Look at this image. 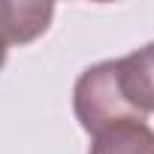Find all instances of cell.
<instances>
[{"instance_id": "obj_1", "label": "cell", "mask_w": 154, "mask_h": 154, "mask_svg": "<svg viewBox=\"0 0 154 154\" xmlns=\"http://www.w3.org/2000/svg\"><path fill=\"white\" fill-rule=\"evenodd\" d=\"M72 106H75V118L79 124L94 136L97 130L124 121V118H142L139 112L130 109V103L121 94L118 85V63L115 60H103L88 66L72 91Z\"/></svg>"}, {"instance_id": "obj_4", "label": "cell", "mask_w": 154, "mask_h": 154, "mask_svg": "<svg viewBox=\"0 0 154 154\" xmlns=\"http://www.w3.org/2000/svg\"><path fill=\"white\" fill-rule=\"evenodd\" d=\"M91 154H154V130L145 118H124L94 133Z\"/></svg>"}, {"instance_id": "obj_3", "label": "cell", "mask_w": 154, "mask_h": 154, "mask_svg": "<svg viewBox=\"0 0 154 154\" xmlns=\"http://www.w3.org/2000/svg\"><path fill=\"white\" fill-rule=\"evenodd\" d=\"M115 63H118V85L130 109L139 112L142 118L154 112V42L130 51L127 57H118Z\"/></svg>"}, {"instance_id": "obj_2", "label": "cell", "mask_w": 154, "mask_h": 154, "mask_svg": "<svg viewBox=\"0 0 154 154\" xmlns=\"http://www.w3.org/2000/svg\"><path fill=\"white\" fill-rule=\"evenodd\" d=\"M51 3H30V0H0V60H6L9 45H24L42 36L51 24Z\"/></svg>"}]
</instances>
